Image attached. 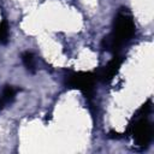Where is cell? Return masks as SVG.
<instances>
[{
  "label": "cell",
  "instance_id": "1",
  "mask_svg": "<svg viewBox=\"0 0 154 154\" xmlns=\"http://www.w3.org/2000/svg\"><path fill=\"white\" fill-rule=\"evenodd\" d=\"M135 34V23L130 13L120 11L113 23V31L102 41V47L109 52H118L125 43H128Z\"/></svg>",
  "mask_w": 154,
  "mask_h": 154
},
{
  "label": "cell",
  "instance_id": "2",
  "mask_svg": "<svg viewBox=\"0 0 154 154\" xmlns=\"http://www.w3.org/2000/svg\"><path fill=\"white\" fill-rule=\"evenodd\" d=\"M150 109V101L142 106L138 111L141 116H136L134 124L129 126V131L134 137V141L140 147H147L153 138V125L146 117Z\"/></svg>",
  "mask_w": 154,
  "mask_h": 154
},
{
  "label": "cell",
  "instance_id": "3",
  "mask_svg": "<svg viewBox=\"0 0 154 154\" xmlns=\"http://www.w3.org/2000/svg\"><path fill=\"white\" fill-rule=\"evenodd\" d=\"M96 77L90 72H73L66 78V84L73 89L82 91L85 97H91L94 93Z\"/></svg>",
  "mask_w": 154,
  "mask_h": 154
},
{
  "label": "cell",
  "instance_id": "4",
  "mask_svg": "<svg viewBox=\"0 0 154 154\" xmlns=\"http://www.w3.org/2000/svg\"><path fill=\"white\" fill-rule=\"evenodd\" d=\"M122 65V58L120 57H114L106 66H103L97 75L95 76L96 79H100L102 82H108L111 81L116 75L117 72L119 71V67Z\"/></svg>",
  "mask_w": 154,
  "mask_h": 154
},
{
  "label": "cell",
  "instance_id": "5",
  "mask_svg": "<svg viewBox=\"0 0 154 154\" xmlns=\"http://www.w3.org/2000/svg\"><path fill=\"white\" fill-rule=\"evenodd\" d=\"M16 93H17V89H14L13 87L11 85H6L0 95V109L4 108L7 103H10L14 96H16Z\"/></svg>",
  "mask_w": 154,
  "mask_h": 154
},
{
  "label": "cell",
  "instance_id": "6",
  "mask_svg": "<svg viewBox=\"0 0 154 154\" xmlns=\"http://www.w3.org/2000/svg\"><path fill=\"white\" fill-rule=\"evenodd\" d=\"M22 60L29 72H35V58L31 52H24L22 54Z\"/></svg>",
  "mask_w": 154,
  "mask_h": 154
},
{
  "label": "cell",
  "instance_id": "7",
  "mask_svg": "<svg viewBox=\"0 0 154 154\" xmlns=\"http://www.w3.org/2000/svg\"><path fill=\"white\" fill-rule=\"evenodd\" d=\"M8 40V25L6 20L0 22V43H6Z\"/></svg>",
  "mask_w": 154,
  "mask_h": 154
}]
</instances>
